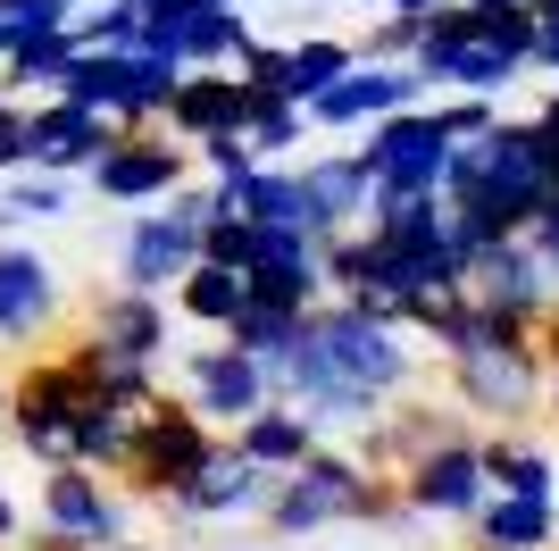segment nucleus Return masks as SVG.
Returning a JSON list of instances; mask_svg holds the SVG:
<instances>
[{
    "mask_svg": "<svg viewBox=\"0 0 559 551\" xmlns=\"http://www.w3.org/2000/svg\"><path fill=\"white\" fill-rule=\"evenodd\" d=\"M84 335H93V343H109V351H126V360H167L176 309H167V293H142V284H109V293L93 301Z\"/></svg>",
    "mask_w": 559,
    "mask_h": 551,
    "instance_id": "a211bd4d",
    "label": "nucleus"
},
{
    "mask_svg": "<svg viewBox=\"0 0 559 551\" xmlns=\"http://www.w3.org/2000/svg\"><path fill=\"white\" fill-rule=\"evenodd\" d=\"M293 176H301V201H309V234H318V243L368 218V192H376V176H368V160H359V151H334V160H309V167H293Z\"/></svg>",
    "mask_w": 559,
    "mask_h": 551,
    "instance_id": "6ab92c4d",
    "label": "nucleus"
},
{
    "mask_svg": "<svg viewBox=\"0 0 559 551\" xmlns=\"http://www.w3.org/2000/svg\"><path fill=\"white\" fill-rule=\"evenodd\" d=\"M284 367H326V376H350V385H368V392H409L418 385V343H409V326H384L368 318V309H350V301H318L301 326V351ZM284 401V392H276Z\"/></svg>",
    "mask_w": 559,
    "mask_h": 551,
    "instance_id": "f03ea898",
    "label": "nucleus"
},
{
    "mask_svg": "<svg viewBox=\"0 0 559 551\" xmlns=\"http://www.w3.org/2000/svg\"><path fill=\"white\" fill-rule=\"evenodd\" d=\"M192 259H201V226L167 201H142L117 234V284H142V293H167Z\"/></svg>",
    "mask_w": 559,
    "mask_h": 551,
    "instance_id": "f8f14e48",
    "label": "nucleus"
},
{
    "mask_svg": "<svg viewBox=\"0 0 559 551\" xmlns=\"http://www.w3.org/2000/svg\"><path fill=\"white\" fill-rule=\"evenodd\" d=\"M201 259H217V268H242L251 259V218H201Z\"/></svg>",
    "mask_w": 559,
    "mask_h": 551,
    "instance_id": "473e14b6",
    "label": "nucleus"
},
{
    "mask_svg": "<svg viewBox=\"0 0 559 551\" xmlns=\"http://www.w3.org/2000/svg\"><path fill=\"white\" fill-rule=\"evenodd\" d=\"M359 134H368V142H350V151L368 160V176L384 184V192H435V184H443L451 134H443V117L426 109V101L376 117V126H359Z\"/></svg>",
    "mask_w": 559,
    "mask_h": 551,
    "instance_id": "423d86ee",
    "label": "nucleus"
},
{
    "mask_svg": "<svg viewBox=\"0 0 559 551\" xmlns=\"http://www.w3.org/2000/svg\"><path fill=\"white\" fill-rule=\"evenodd\" d=\"M59 326V268L25 243H0V351H25Z\"/></svg>",
    "mask_w": 559,
    "mask_h": 551,
    "instance_id": "f3484780",
    "label": "nucleus"
},
{
    "mask_svg": "<svg viewBox=\"0 0 559 551\" xmlns=\"http://www.w3.org/2000/svg\"><path fill=\"white\" fill-rule=\"evenodd\" d=\"M109 142H117V126H109L100 109H84V101H59V92H43V101L25 109V167L84 176V167H93Z\"/></svg>",
    "mask_w": 559,
    "mask_h": 551,
    "instance_id": "ddd939ff",
    "label": "nucleus"
},
{
    "mask_svg": "<svg viewBox=\"0 0 559 551\" xmlns=\"http://www.w3.org/2000/svg\"><path fill=\"white\" fill-rule=\"evenodd\" d=\"M443 435H460V401H401V410H384L368 426V435H359V452L376 459V468H401V459H418V452H435V443Z\"/></svg>",
    "mask_w": 559,
    "mask_h": 551,
    "instance_id": "412c9836",
    "label": "nucleus"
},
{
    "mask_svg": "<svg viewBox=\"0 0 559 551\" xmlns=\"http://www.w3.org/2000/svg\"><path fill=\"white\" fill-rule=\"evenodd\" d=\"M535 351H543V367H559V301L543 309V326H535Z\"/></svg>",
    "mask_w": 559,
    "mask_h": 551,
    "instance_id": "58836bf2",
    "label": "nucleus"
},
{
    "mask_svg": "<svg viewBox=\"0 0 559 551\" xmlns=\"http://www.w3.org/2000/svg\"><path fill=\"white\" fill-rule=\"evenodd\" d=\"M476 551H551L559 543V502L551 493H485L467 518Z\"/></svg>",
    "mask_w": 559,
    "mask_h": 551,
    "instance_id": "aec40b11",
    "label": "nucleus"
},
{
    "mask_svg": "<svg viewBox=\"0 0 559 551\" xmlns=\"http://www.w3.org/2000/svg\"><path fill=\"white\" fill-rule=\"evenodd\" d=\"M393 493L409 509H418V518H476V502H485L492 484H485V452H476V435H443L435 443V452H418V459H401L393 468Z\"/></svg>",
    "mask_w": 559,
    "mask_h": 551,
    "instance_id": "9d476101",
    "label": "nucleus"
},
{
    "mask_svg": "<svg viewBox=\"0 0 559 551\" xmlns=\"http://www.w3.org/2000/svg\"><path fill=\"white\" fill-rule=\"evenodd\" d=\"M242 117H251L242 68H185L176 92H167V109H159V134H176L192 151L201 134H242Z\"/></svg>",
    "mask_w": 559,
    "mask_h": 551,
    "instance_id": "2eb2a0df",
    "label": "nucleus"
},
{
    "mask_svg": "<svg viewBox=\"0 0 559 551\" xmlns=\"http://www.w3.org/2000/svg\"><path fill=\"white\" fill-rule=\"evenodd\" d=\"M226 435H234V452H251L267 477H284V468H293V459L318 443V426H309L293 401H259V410L242 418V426H226Z\"/></svg>",
    "mask_w": 559,
    "mask_h": 551,
    "instance_id": "b1692460",
    "label": "nucleus"
},
{
    "mask_svg": "<svg viewBox=\"0 0 559 551\" xmlns=\"http://www.w3.org/2000/svg\"><path fill=\"white\" fill-rule=\"evenodd\" d=\"M409 101H426V84L409 75V59H359V68H343L334 84L309 92L301 117H309V134H359V126L409 109Z\"/></svg>",
    "mask_w": 559,
    "mask_h": 551,
    "instance_id": "0eeeda50",
    "label": "nucleus"
},
{
    "mask_svg": "<svg viewBox=\"0 0 559 551\" xmlns=\"http://www.w3.org/2000/svg\"><path fill=\"white\" fill-rule=\"evenodd\" d=\"M251 50V17L234 9V0H192L185 25H176V43H167V59L176 68H234Z\"/></svg>",
    "mask_w": 559,
    "mask_h": 551,
    "instance_id": "4be33fe9",
    "label": "nucleus"
},
{
    "mask_svg": "<svg viewBox=\"0 0 559 551\" xmlns=\"http://www.w3.org/2000/svg\"><path fill=\"white\" fill-rule=\"evenodd\" d=\"M535 17H543V25H559V0H535Z\"/></svg>",
    "mask_w": 559,
    "mask_h": 551,
    "instance_id": "79ce46f5",
    "label": "nucleus"
},
{
    "mask_svg": "<svg viewBox=\"0 0 559 551\" xmlns=\"http://www.w3.org/2000/svg\"><path fill=\"white\" fill-rule=\"evenodd\" d=\"M192 176V151L176 134H159V126H134V134H117L109 151H100L93 167H84V184H93L109 209H142V201H167L176 184Z\"/></svg>",
    "mask_w": 559,
    "mask_h": 551,
    "instance_id": "1a4fd4ad",
    "label": "nucleus"
},
{
    "mask_svg": "<svg viewBox=\"0 0 559 551\" xmlns=\"http://www.w3.org/2000/svg\"><path fill=\"white\" fill-rule=\"evenodd\" d=\"M242 142H251V160H293L309 142V117L293 101H259L251 92V117H242Z\"/></svg>",
    "mask_w": 559,
    "mask_h": 551,
    "instance_id": "c756f323",
    "label": "nucleus"
},
{
    "mask_svg": "<svg viewBox=\"0 0 559 551\" xmlns=\"http://www.w3.org/2000/svg\"><path fill=\"white\" fill-rule=\"evenodd\" d=\"M426 43V9H376V34L359 43V59H409Z\"/></svg>",
    "mask_w": 559,
    "mask_h": 551,
    "instance_id": "2f4dec72",
    "label": "nucleus"
},
{
    "mask_svg": "<svg viewBox=\"0 0 559 551\" xmlns=\"http://www.w3.org/2000/svg\"><path fill=\"white\" fill-rule=\"evenodd\" d=\"M293 68H301V84H334L343 68H359V43H343V34H309V43H293ZM301 92V101H309Z\"/></svg>",
    "mask_w": 559,
    "mask_h": 551,
    "instance_id": "7c9ffc66",
    "label": "nucleus"
},
{
    "mask_svg": "<svg viewBox=\"0 0 559 551\" xmlns=\"http://www.w3.org/2000/svg\"><path fill=\"white\" fill-rule=\"evenodd\" d=\"M201 167H210V176L217 184H234V176H251V142H242V134H201Z\"/></svg>",
    "mask_w": 559,
    "mask_h": 551,
    "instance_id": "72a5a7b5",
    "label": "nucleus"
},
{
    "mask_svg": "<svg viewBox=\"0 0 559 551\" xmlns=\"http://www.w3.org/2000/svg\"><path fill=\"white\" fill-rule=\"evenodd\" d=\"M267 484L276 477H267L251 452H234V435H217L210 459L167 493V509H176V518H251V509L267 502Z\"/></svg>",
    "mask_w": 559,
    "mask_h": 551,
    "instance_id": "4468645a",
    "label": "nucleus"
},
{
    "mask_svg": "<svg viewBox=\"0 0 559 551\" xmlns=\"http://www.w3.org/2000/svg\"><path fill=\"white\" fill-rule=\"evenodd\" d=\"M176 385H185L176 401H192V410L210 418L217 435H226V426H242L259 401H276L267 367H259L251 351H234V343H201V351H185V376H176Z\"/></svg>",
    "mask_w": 559,
    "mask_h": 551,
    "instance_id": "9b49d317",
    "label": "nucleus"
},
{
    "mask_svg": "<svg viewBox=\"0 0 559 551\" xmlns=\"http://www.w3.org/2000/svg\"><path fill=\"white\" fill-rule=\"evenodd\" d=\"M467 293L485 301V309H510V318L543 326V309L559 301V276L543 268V251L526 243V234H510V243L476 251V268H467Z\"/></svg>",
    "mask_w": 559,
    "mask_h": 551,
    "instance_id": "dca6fc26",
    "label": "nucleus"
},
{
    "mask_svg": "<svg viewBox=\"0 0 559 551\" xmlns=\"http://www.w3.org/2000/svg\"><path fill=\"white\" fill-rule=\"evenodd\" d=\"M443 385L460 410L492 418V426H526L543 410V351H467V360H443Z\"/></svg>",
    "mask_w": 559,
    "mask_h": 551,
    "instance_id": "6e6552de",
    "label": "nucleus"
},
{
    "mask_svg": "<svg viewBox=\"0 0 559 551\" xmlns=\"http://www.w3.org/2000/svg\"><path fill=\"white\" fill-rule=\"evenodd\" d=\"M0 209H9L17 226H50V218H68V209H75V176H50V167H9V176H0Z\"/></svg>",
    "mask_w": 559,
    "mask_h": 551,
    "instance_id": "cd10ccee",
    "label": "nucleus"
},
{
    "mask_svg": "<svg viewBox=\"0 0 559 551\" xmlns=\"http://www.w3.org/2000/svg\"><path fill=\"white\" fill-rule=\"evenodd\" d=\"M526 243L543 251V268L559 276V176H551V192H543V209L526 218Z\"/></svg>",
    "mask_w": 559,
    "mask_h": 551,
    "instance_id": "f704fd0d",
    "label": "nucleus"
},
{
    "mask_svg": "<svg viewBox=\"0 0 559 551\" xmlns=\"http://www.w3.org/2000/svg\"><path fill=\"white\" fill-rule=\"evenodd\" d=\"M242 284H251L259 301H284V309H318V301H326L318 259H251V268H242Z\"/></svg>",
    "mask_w": 559,
    "mask_h": 551,
    "instance_id": "c85d7f7f",
    "label": "nucleus"
},
{
    "mask_svg": "<svg viewBox=\"0 0 559 551\" xmlns=\"http://www.w3.org/2000/svg\"><path fill=\"white\" fill-rule=\"evenodd\" d=\"M242 293H251V284H242V268H217V259H192V268L167 284L176 318H185V326H210V335L242 309Z\"/></svg>",
    "mask_w": 559,
    "mask_h": 551,
    "instance_id": "bb28decb",
    "label": "nucleus"
},
{
    "mask_svg": "<svg viewBox=\"0 0 559 551\" xmlns=\"http://www.w3.org/2000/svg\"><path fill=\"white\" fill-rule=\"evenodd\" d=\"M9 43H17V34H9V25H0V59H9Z\"/></svg>",
    "mask_w": 559,
    "mask_h": 551,
    "instance_id": "37998d69",
    "label": "nucleus"
},
{
    "mask_svg": "<svg viewBox=\"0 0 559 551\" xmlns=\"http://www.w3.org/2000/svg\"><path fill=\"white\" fill-rule=\"evenodd\" d=\"M84 401H93V385H84V360H75L68 343L43 351V360H17V376H9V392H0L9 443H17L34 468H59V459H68V426H75Z\"/></svg>",
    "mask_w": 559,
    "mask_h": 551,
    "instance_id": "7ed1b4c3",
    "label": "nucleus"
},
{
    "mask_svg": "<svg viewBox=\"0 0 559 551\" xmlns=\"http://www.w3.org/2000/svg\"><path fill=\"white\" fill-rule=\"evenodd\" d=\"M476 452H485V484L492 493H551L559 502V459L543 452V443H526V435H476Z\"/></svg>",
    "mask_w": 559,
    "mask_h": 551,
    "instance_id": "a878e982",
    "label": "nucleus"
},
{
    "mask_svg": "<svg viewBox=\"0 0 559 551\" xmlns=\"http://www.w3.org/2000/svg\"><path fill=\"white\" fill-rule=\"evenodd\" d=\"M535 134H543V151H551V167H559V92H543V109H535Z\"/></svg>",
    "mask_w": 559,
    "mask_h": 551,
    "instance_id": "4c0bfd02",
    "label": "nucleus"
},
{
    "mask_svg": "<svg viewBox=\"0 0 559 551\" xmlns=\"http://www.w3.org/2000/svg\"><path fill=\"white\" fill-rule=\"evenodd\" d=\"M34 527L50 535V543H117V535H134V502L126 493H109V477L100 468H84V459H59V468H43V502H34Z\"/></svg>",
    "mask_w": 559,
    "mask_h": 551,
    "instance_id": "39448f33",
    "label": "nucleus"
},
{
    "mask_svg": "<svg viewBox=\"0 0 559 551\" xmlns=\"http://www.w3.org/2000/svg\"><path fill=\"white\" fill-rule=\"evenodd\" d=\"M9 167H25V109L17 101L0 109V176H9Z\"/></svg>",
    "mask_w": 559,
    "mask_h": 551,
    "instance_id": "c9c22d12",
    "label": "nucleus"
},
{
    "mask_svg": "<svg viewBox=\"0 0 559 551\" xmlns=\"http://www.w3.org/2000/svg\"><path fill=\"white\" fill-rule=\"evenodd\" d=\"M259 518H267L276 543H309V535H326V527H409L418 509L393 493V468H376L359 443L318 435L276 484H267Z\"/></svg>",
    "mask_w": 559,
    "mask_h": 551,
    "instance_id": "f257e3e1",
    "label": "nucleus"
},
{
    "mask_svg": "<svg viewBox=\"0 0 559 551\" xmlns=\"http://www.w3.org/2000/svg\"><path fill=\"white\" fill-rule=\"evenodd\" d=\"M301 326H309V309H284V301H259V293H242V309H234L217 335H226L234 351H251L259 367H267V385L284 376V360L301 351Z\"/></svg>",
    "mask_w": 559,
    "mask_h": 551,
    "instance_id": "5701e85b",
    "label": "nucleus"
},
{
    "mask_svg": "<svg viewBox=\"0 0 559 551\" xmlns=\"http://www.w3.org/2000/svg\"><path fill=\"white\" fill-rule=\"evenodd\" d=\"M543 410L559 418V367H543Z\"/></svg>",
    "mask_w": 559,
    "mask_h": 551,
    "instance_id": "a19ab883",
    "label": "nucleus"
},
{
    "mask_svg": "<svg viewBox=\"0 0 559 551\" xmlns=\"http://www.w3.org/2000/svg\"><path fill=\"white\" fill-rule=\"evenodd\" d=\"M93 551H167V543H142V535H117V543H93Z\"/></svg>",
    "mask_w": 559,
    "mask_h": 551,
    "instance_id": "ea45409f",
    "label": "nucleus"
},
{
    "mask_svg": "<svg viewBox=\"0 0 559 551\" xmlns=\"http://www.w3.org/2000/svg\"><path fill=\"white\" fill-rule=\"evenodd\" d=\"M25 543V509H17V493L0 484V551H17Z\"/></svg>",
    "mask_w": 559,
    "mask_h": 551,
    "instance_id": "e433bc0d",
    "label": "nucleus"
},
{
    "mask_svg": "<svg viewBox=\"0 0 559 551\" xmlns=\"http://www.w3.org/2000/svg\"><path fill=\"white\" fill-rule=\"evenodd\" d=\"M359 226L384 234L393 251H435V243H443V192H384V184H376Z\"/></svg>",
    "mask_w": 559,
    "mask_h": 551,
    "instance_id": "393cba45",
    "label": "nucleus"
},
{
    "mask_svg": "<svg viewBox=\"0 0 559 551\" xmlns=\"http://www.w3.org/2000/svg\"><path fill=\"white\" fill-rule=\"evenodd\" d=\"M217 426L192 401H176V392H159L151 410H134V426H126V452H117V477L134 484V502H167L176 484L210 459Z\"/></svg>",
    "mask_w": 559,
    "mask_h": 551,
    "instance_id": "20e7f679",
    "label": "nucleus"
}]
</instances>
